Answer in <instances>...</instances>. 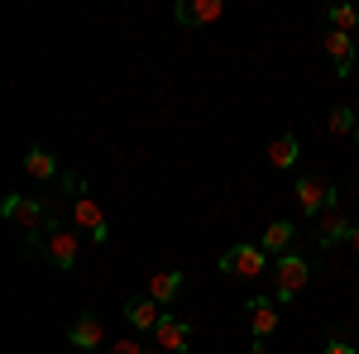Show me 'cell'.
Returning a JSON list of instances; mask_svg holds the SVG:
<instances>
[{"label": "cell", "mask_w": 359, "mask_h": 354, "mask_svg": "<svg viewBox=\"0 0 359 354\" xmlns=\"http://www.w3.org/2000/svg\"><path fill=\"white\" fill-rule=\"evenodd\" d=\"M29 254H39V259H48L57 273H72L77 268V254H82V240H77V230L72 225H62V220H48L39 235H29Z\"/></svg>", "instance_id": "cell-1"}, {"label": "cell", "mask_w": 359, "mask_h": 354, "mask_svg": "<svg viewBox=\"0 0 359 354\" xmlns=\"http://www.w3.org/2000/svg\"><path fill=\"white\" fill-rule=\"evenodd\" d=\"M306 278H311V268H306L302 254H283V259L273 264V301L297 297V292L306 287Z\"/></svg>", "instance_id": "cell-2"}, {"label": "cell", "mask_w": 359, "mask_h": 354, "mask_svg": "<svg viewBox=\"0 0 359 354\" xmlns=\"http://www.w3.org/2000/svg\"><path fill=\"white\" fill-rule=\"evenodd\" d=\"M67 225H72V230H82L86 240H96V245H106V235H111V225H106V211H101V206H96L86 191L77 196V201H72V211H67Z\"/></svg>", "instance_id": "cell-3"}, {"label": "cell", "mask_w": 359, "mask_h": 354, "mask_svg": "<svg viewBox=\"0 0 359 354\" xmlns=\"http://www.w3.org/2000/svg\"><path fill=\"white\" fill-rule=\"evenodd\" d=\"M221 273H230V278H259V273H273V268H269V254L259 245H235L221 254Z\"/></svg>", "instance_id": "cell-4"}, {"label": "cell", "mask_w": 359, "mask_h": 354, "mask_svg": "<svg viewBox=\"0 0 359 354\" xmlns=\"http://www.w3.org/2000/svg\"><path fill=\"white\" fill-rule=\"evenodd\" d=\"M0 216L5 220H15V225H25L29 235H39L43 225H48V206L43 201H29V196H5V206H0Z\"/></svg>", "instance_id": "cell-5"}, {"label": "cell", "mask_w": 359, "mask_h": 354, "mask_svg": "<svg viewBox=\"0 0 359 354\" xmlns=\"http://www.w3.org/2000/svg\"><path fill=\"white\" fill-rule=\"evenodd\" d=\"M335 206V187H326L321 177H297V211H306V216H321V211H331Z\"/></svg>", "instance_id": "cell-6"}, {"label": "cell", "mask_w": 359, "mask_h": 354, "mask_svg": "<svg viewBox=\"0 0 359 354\" xmlns=\"http://www.w3.org/2000/svg\"><path fill=\"white\" fill-rule=\"evenodd\" d=\"M163 316H168V311L154 297H130V301H125V321H130L135 330H144V335H154V330L163 326Z\"/></svg>", "instance_id": "cell-7"}, {"label": "cell", "mask_w": 359, "mask_h": 354, "mask_svg": "<svg viewBox=\"0 0 359 354\" xmlns=\"http://www.w3.org/2000/svg\"><path fill=\"white\" fill-rule=\"evenodd\" d=\"M67 345H77L82 354H96L101 345H106V326H101L91 311H82V316L72 321V330H67Z\"/></svg>", "instance_id": "cell-8"}, {"label": "cell", "mask_w": 359, "mask_h": 354, "mask_svg": "<svg viewBox=\"0 0 359 354\" xmlns=\"http://www.w3.org/2000/svg\"><path fill=\"white\" fill-rule=\"evenodd\" d=\"M172 20L182 29L211 25V20H221V0H177V5H172Z\"/></svg>", "instance_id": "cell-9"}, {"label": "cell", "mask_w": 359, "mask_h": 354, "mask_svg": "<svg viewBox=\"0 0 359 354\" xmlns=\"http://www.w3.org/2000/svg\"><path fill=\"white\" fill-rule=\"evenodd\" d=\"M278 321H283V311H278L273 297H254L249 301V330H254V340H269L278 330Z\"/></svg>", "instance_id": "cell-10"}, {"label": "cell", "mask_w": 359, "mask_h": 354, "mask_svg": "<svg viewBox=\"0 0 359 354\" xmlns=\"http://www.w3.org/2000/svg\"><path fill=\"white\" fill-rule=\"evenodd\" d=\"M187 340H192V326L177 321V316H163V326L154 330V345H158L163 354H182V350H187Z\"/></svg>", "instance_id": "cell-11"}, {"label": "cell", "mask_w": 359, "mask_h": 354, "mask_svg": "<svg viewBox=\"0 0 359 354\" xmlns=\"http://www.w3.org/2000/svg\"><path fill=\"white\" fill-rule=\"evenodd\" d=\"M350 230H355V225L340 216V206H331V211H321V216H316V245L331 249L335 240H350Z\"/></svg>", "instance_id": "cell-12"}, {"label": "cell", "mask_w": 359, "mask_h": 354, "mask_svg": "<svg viewBox=\"0 0 359 354\" xmlns=\"http://www.w3.org/2000/svg\"><path fill=\"white\" fill-rule=\"evenodd\" d=\"M292 240H297V225H292V220H273V225H269V230H264V254H269V259H283V254H292Z\"/></svg>", "instance_id": "cell-13"}, {"label": "cell", "mask_w": 359, "mask_h": 354, "mask_svg": "<svg viewBox=\"0 0 359 354\" xmlns=\"http://www.w3.org/2000/svg\"><path fill=\"white\" fill-rule=\"evenodd\" d=\"M149 297L158 301V306H172V301L182 297V268H163L149 278Z\"/></svg>", "instance_id": "cell-14"}, {"label": "cell", "mask_w": 359, "mask_h": 354, "mask_svg": "<svg viewBox=\"0 0 359 354\" xmlns=\"http://www.w3.org/2000/svg\"><path fill=\"white\" fill-rule=\"evenodd\" d=\"M326 53H331V62H335V77H345L350 67H355V39L350 34H326Z\"/></svg>", "instance_id": "cell-15"}, {"label": "cell", "mask_w": 359, "mask_h": 354, "mask_svg": "<svg viewBox=\"0 0 359 354\" xmlns=\"http://www.w3.org/2000/svg\"><path fill=\"white\" fill-rule=\"evenodd\" d=\"M25 172L39 177V182H57V177H62V172H57V158L48 154V149H39V144L25 154Z\"/></svg>", "instance_id": "cell-16"}, {"label": "cell", "mask_w": 359, "mask_h": 354, "mask_svg": "<svg viewBox=\"0 0 359 354\" xmlns=\"http://www.w3.org/2000/svg\"><path fill=\"white\" fill-rule=\"evenodd\" d=\"M297 154H302L297 135H278L273 144H269V163L273 168H297Z\"/></svg>", "instance_id": "cell-17"}, {"label": "cell", "mask_w": 359, "mask_h": 354, "mask_svg": "<svg viewBox=\"0 0 359 354\" xmlns=\"http://www.w3.org/2000/svg\"><path fill=\"white\" fill-rule=\"evenodd\" d=\"M326 20H331L335 34H350V29L359 25V10H355V5H331V10H326Z\"/></svg>", "instance_id": "cell-18"}, {"label": "cell", "mask_w": 359, "mask_h": 354, "mask_svg": "<svg viewBox=\"0 0 359 354\" xmlns=\"http://www.w3.org/2000/svg\"><path fill=\"white\" fill-rule=\"evenodd\" d=\"M359 130V115L350 106H335L331 110V135H355Z\"/></svg>", "instance_id": "cell-19"}, {"label": "cell", "mask_w": 359, "mask_h": 354, "mask_svg": "<svg viewBox=\"0 0 359 354\" xmlns=\"http://www.w3.org/2000/svg\"><path fill=\"white\" fill-rule=\"evenodd\" d=\"M111 354H144V345H135V340H115Z\"/></svg>", "instance_id": "cell-20"}, {"label": "cell", "mask_w": 359, "mask_h": 354, "mask_svg": "<svg viewBox=\"0 0 359 354\" xmlns=\"http://www.w3.org/2000/svg\"><path fill=\"white\" fill-rule=\"evenodd\" d=\"M321 354H355V345H345V340H331V345H326Z\"/></svg>", "instance_id": "cell-21"}, {"label": "cell", "mask_w": 359, "mask_h": 354, "mask_svg": "<svg viewBox=\"0 0 359 354\" xmlns=\"http://www.w3.org/2000/svg\"><path fill=\"white\" fill-rule=\"evenodd\" d=\"M350 245H355V254H359V225H355V230H350Z\"/></svg>", "instance_id": "cell-22"}, {"label": "cell", "mask_w": 359, "mask_h": 354, "mask_svg": "<svg viewBox=\"0 0 359 354\" xmlns=\"http://www.w3.org/2000/svg\"><path fill=\"white\" fill-rule=\"evenodd\" d=\"M249 354H273V350H269V345H254V350H249Z\"/></svg>", "instance_id": "cell-23"}, {"label": "cell", "mask_w": 359, "mask_h": 354, "mask_svg": "<svg viewBox=\"0 0 359 354\" xmlns=\"http://www.w3.org/2000/svg\"><path fill=\"white\" fill-rule=\"evenodd\" d=\"M355 139H359V130H355Z\"/></svg>", "instance_id": "cell-24"}]
</instances>
